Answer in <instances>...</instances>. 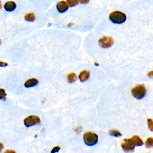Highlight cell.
Masks as SVG:
<instances>
[{
    "mask_svg": "<svg viewBox=\"0 0 153 153\" xmlns=\"http://www.w3.org/2000/svg\"><path fill=\"white\" fill-rule=\"evenodd\" d=\"M143 144L142 140L138 136H133L131 138L125 139L124 142L121 144V147L125 152H133L136 146H142Z\"/></svg>",
    "mask_w": 153,
    "mask_h": 153,
    "instance_id": "cell-1",
    "label": "cell"
},
{
    "mask_svg": "<svg viewBox=\"0 0 153 153\" xmlns=\"http://www.w3.org/2000/svg\"><path fill=\"white\" fill-rule=\"evenodd\" d=\"M110 20L114 23L121 24L126 20V14L118 11H115L111 13L109 16Z\"/></svg>",
    "mask_w": 153,
    "mask_h": 153,
    "instance_id": "cell-2",
    "label": "cell"
},
{
    "mask_svg": "<svg viewBox=\"0 0 153 153\" xmlns=\"http://www.w3.org/2000/svg\"><path fill=\"white\" fill-rule=\"evenodd\" d=\"M132 94L137 99L144 98L146 95V89L144 84H139L132 89Z\"/></svg>",
    "mask_w": 153,
    "mask_h": 153,
    "instance_id": "cell-3",
    "label": "cell"
},
{
    "mask_svg": "<svg viewBox=\"0 0 153 153\" xmlns=\"http://www.w3.org/2000/svg\"><path fill=\"white\" fill-rule=\"evenodd\" d=\"M83 139L87 145L93 146L97 144L98 141V136L96 133L86 132L83 136Z\"/></svg>",
    "mask_w": 153,
    "mask_h": 153,
    "instance_id": "cell-4",
    "label": "cell"
},
{
    "mask_svg": "<svg viewBox=\"0 0 153 153\" xmlns=\"http://www.w3.org/2000/svg\"><path fill=\"white\" fill-rule=\"evenodd\" d=\"M40 118L37 115H30L24 120V124L27 127L40 124Z\"/></svg>",
    "mask_w": 153,
    "mask_h": 153,
    "instance_id": "cell-5",
    "label": "cell"
},
{
    "mask_svg": "<svg viewBox=\"0 0 153 153\" xmlns=\"http://www.w3.org/2000/svg\"><path fill=\"white\" fill-rule=\"evenodd\" d=\"M114 43L113 40L110 37H103L99 40V45L104 49L111 47Z\"/></svg>",
    "mask_w": 153,
    "mask_h": 153,
    "instance_id": "cell-6",
    "label": "cell"
},
{
    "mask_svg": "<svg viewBox=\"0 0 153 153\" xmlns=\"http://www.w3.org/2000/svg\"><path fill=\"white\" fill-rule=\"evenodd\" d=\"M56 8L57 11L59 13H65V11H67L68 9V5L67 4V3L64 1H60L59 2L57 5H56Z\"/></svg>",
    "mask_w": 153,
    "mask_h": 153,
    "instance_id": "cell-7",
    "label": "cell"
},
{
    "mask_svg": "<svg viewBox=\"0 0 153 153\" xmlns=\"http://www.w3.org/2000/svg\"><path fill=\"white\" fill-rule=\"evenodd\" d=\"M16 8V4L13 1H7L4 5V8L7 11L11 12Z\"/></svg>",
    "mask_w": 153,
    "mask_h": 153,
    "instance_id": "cell-8",
    "label": "cell"
},
{
    "mask_svg": "<svg viewBox=\"0 0 153 153\" xmlns=\"http://www.w3.org/2000/svg\"><path fill=\"white\" fill-rule=\"evenodd\" d=\"M38 84V81L36 79H30L27 80L25 83V87L26 88L32 87L37 86Z\"/></svg>",
    "mask_w": 153,
    "mask_h": 153,
    "instance_id": "cell-9",
    "label": "cell"
},
{
    "mask_svg": "<svg viewBox=\"0 0 153 153\" xmlns=\"http://www.w3.org/2000/svg\"><path fill=\"white\" fill-rule=\"evenodd\" d=\"M90 76V72L87 71H83L79 75V79L81 82H84L87 80Z\"/></svg>",
    "mask_w": 153,
    "mask_h": 153,
    "instance_id": "cell-10",
    "label": "cell"
},
{
    "mask_svg": "<svg viewBox=\"0 0 153 153\" xmlns=\"http://www.w3.org/2000/svg\"><path fill=\"white\" fill-rule=\"evenodd\" d=\"M35 19V14L33 13H27L25 16V21H28V22H34V20Z\"/></svg>",
    "mask_w": 153,
    "mask_h": 153,
    "instance_id": "cell-11",
    "label": "cell"
},
{
    "mask_svg": "<svg viewBox=\"0 0 153 153\" xmlns=\"http://www.w3.org/2000/svg\"><path fill=\"white\" fill-rule=\"evenodd\" d=\"M67 79H68V81L69 83H72L75 82L76 79H77V76H76V74L74 72L70 73L69 74H68V76H67Z\"/></svg>",
    "mask_w": 153,
    "mask_h": 153,
    "instance_id": "cell-12",
    "label": "cell"
},
{
    "mask_svg": "<svg viewBox=\"0 0 153 153\" xmlns=\"http://www.w3.org/2000/svg\"><path fill=\"white\" fill-rule=\"evenodd\" d=\"M145 147L147 148H150L153 147V138L152 137H148L145 142Z\"/></svg>",
    "mask_w": 153,
    "mask_h": 153,
    "instance_id": "cell-13",
    "label": "cell"
},
{
    "mask_svg": "<svg viewBox=\"0 0 153 153\" xmlns=\"http://www.w3.org/2000/svg\"><path fill=\"white\" fill-rule=\"evenodd\" d=\"M67 3L69 7H72L77 5L79 3V0H67Z\"/></svg>",
    "mask_w": 153,
    "mask_h": 153,
    "instance_id": "cell-14",
    "label": "cell"
},
{
    "mask_svg": "<svg viewBox=\"0 0 153 153\" xmlns=\"http://www.w3.org/2000/svg\"><path fill=\"white\" fill-rule=\"evenodd\" d=\"M109 135L114 137L121 136V133L116 130H111L109 131Z\"/></svg>",
    "mask_w": 153,
    "mask_h": 153,
    "instance_id": "cell-15",
    "label": "cell"
},
{
    "mask_svg": "<svg viewBox=\"0 0 153 153\" xmlns=\"http://www.w3.org/2000/svg\"><path fill=\"white\" fill-rule=\"evenodd\" d=\"M7 94L5 90L3 89H0V99H3L4 101L6 100Z\"/></svg>",
    "mask_w": 153,
    "mask_h": 153,
    "instance_id": "cell-16",
    "label": "cell"
},
{
    "mask_svg": "<svg viewBox=\"0 0 153 153\" xmlns=\"http://www.w3.org/2000/svg\"><path fill=\"white\" fill-rule=\"evenodd\" d=\"M147 122H148V126L149 129L153 132V120L151 118H148L147 120Z\"/></svg>",
    "mask_w": 153,
    "mask_h": 153,
    "instance_id": "cell-17",
    "label": "cell"
},
{
    "mask_svg": "<svg viewBox=\"0 0 153 153\" xmlns=\"http://www.w3.org/2000/svg\"><path fill=\"white\" fill-rule=\"evenodd\" d=\"M60 147H58V146H57V147H55V148H53V149H52V152L53 153V152H58V151L60 150Z\"/></svg>",
    "mask_w": 153,
    "mask_h": 153,
    "instance_id": "cell-18",
    "label": "cell"
},
{
    "mask_svg": "<svg viewBox=\"0 0 153 153\" xmlns=\"http://www.w3.org/2000/svg\"><path fill=\"white\" fill-rule=\"evenodd\" d=\"M8 65V64L6 62H2V61H0V67H5Z\"/></svg>",
    "mask_w": 153,
    "mask_h": 153,
    "instance_id": "cell-19",
    "label": "cell"
},
{
    "mask_svg": "<svg viewBox=\"0 0 153 153\" xmlns=\"http://www.w3.org/2000/svg\"><path fill=\"white\" fill-rule=\"evenodd\" d=\"M90 0H79V2L81 4H87L88 3H89Z\"/></svg>",
    "mask_w": 153,
    "mask_h": 153,
    "instance_id": "cell-20",
    "label": "cell"
},
{
    "mask_svg": "<svg viewBox=\"0 0 153 153\" xmlns=\"http://www.w3.org/2000/svg\"><path fill=\"white\" fill-rule=\"evenodd\" d=\"M148 76H149V77H150V78L153 79V71H150V72L148 74Z\"/></svg>",
    "mask_w": 153,
    "mask_h": 153,
    "instance_id": "cell-21",
    "label": "cell"
},
{
    "mask_svg": "<svg viewBox=\"0 0 153 153\" xmlns=\"http://www.w3.org/2000/svg\"><path fill=\"white\" fill-rule=\"evenodd\" d=\"M3 149V145L2 143L0 142V152L2 151Z\"/></svg>",
    "mask_w": 153,
    "mask_h": 153,
    "instance_id": "cell-22",
    "label": "cell"
},
{
    "mask_svg": "<svg viewBox=\"0 0 153 153\" xmlns=\"http://www.w3.org/2000/svg\"><path fill=\"white\" fill-rule=\"evenodd\" d=\"M6 152H15V151H9V150L6 151Z\"/></svg>",
    "mask_w": 153,
    "mask_h": 153,
    "instance_id": "cell-23",
    "label": "cell"
},
{
    "mask_svg": "<svg viewBox=\"0 0 153 153\" xmlns=\"http://www.w3.org/2000/svg\"><path fill=\"white\" fill-rule=\"evenodd\" d=\"M1 8V1H0V8Z\"/></svg>",
    "mask_w": 153,
    "mask_h": 153,
    "instance_id": "cell-24",
    "label": "cell"
},
{
    "mask_svg": "<svg viewBox=\"0 0 153 153\" xmlns=\"http://www.w3.org/2000/svg\"><path fill=\"white\" fill-rule=\"evenodd\" d=\"M0 43H1V41H0Z\"/></svg>",
    "mask_w": 153,
    "mask_h": 153,
    "instance_id": "cell-25",
    "label": "cell"
}]
</instances>
